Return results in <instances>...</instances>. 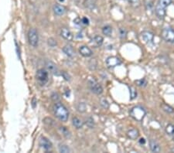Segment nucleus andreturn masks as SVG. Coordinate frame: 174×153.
Returning a JSON list of instances; mask_svg holds the SVG:
<instances>
[{
    "label": "nucleus",
    "instance_id": "7c9ffc66",
    "mask_svg": "<svg viewBox=\"0 0 174 153\" xmlns=\"http://www.w3.org/2000/svg\"><path fill=\"white\" fill-rule=\"evenodd\" d=\"M61 75L63 76V77L64 78L65 81H71V76H70V75L68 74V73H66L65 71L62 72Z\"/></svg>",
    "mask_w": 174,
    "mask_h": 153
},
{
    "label": "nucleus",
    "instance_id": "9b49d317",
    "mask_svg": "<svg viewBox=\"0 0 174 153\" xmlns=\"http://www.w3.org/2000/svg\"><path fill=\"white\" fill-rule=\"evenodd\" d=\"M60 35H61V36L64 39H65L68 41H72L73 39H74V36H73L72 33L67 28L62 29L61 31H60Z\"/></svg>",
    "mask_w": 174,
    "mask_h": 153
},
{
    "label": "nucleus",
    "instance_id": "1a4fd4ad",
    "mask_svg": "<svg viewBox=\"0 0 174 153\" xmlns=\"http://www.w3.org/2000/svg\"><path fill=\"white\" fill-rule=\"evenodd\" d=\"M39 145H40L44 149H45L46 151H50V150H51L52 147H53L51 142L45 137L40 138V139H39Z\"/></svg>",
    "mask_w": 174,
    "mask_h": 153
},
{
    "label": "nucleus",
    "instance_id": "20e7f679",
    "mask_svg": "<svg viewBox=\"0 0 174 153\" xmlns=\"http://www.w3.org/2000/svg\"><path fill=\"white\" fill-rule=\"evenodd\" d=\"M88 87L91 91L96 94H101L103 92V88L95 78H90L88 80Z\"/></svg>",
    "mask_w": 174,
    "mask_h": 153
},
{
    "label": "nucleus",
    "instance_id": "dca6fc26",
    "mask_svg": "<svg viewBox=\"0 0 174 153\" xmlns=\"http://www.w3.org/2000/svg\"><path fill=\"white\" fill-rule=\"evenodd\" d=\"M46 66H47V68L48 69L51 73H53V74H58V69L54 63L51 62V61H48V62L46 64Z\"/></svg>",
    "mask_w": 174,
    "mask_h": 153
},
{
    "label": "nucleus",
    "instance_id": "a878e982",
    "mask_svg": "<svg viewBox=\"0 0 174 153\" xmlns=\"http://www.w3.org/2000/svg\"><path fill=\"white\" fill-rule=\"evenodd\" d=\"M77 110L80 112H85L86 111V105H85V103H83V102L79 103L78 105H77Z\"/></svg>",
    "mask_w": 174,
    "mask_h": 153
},
{
    "label": "nucleus",
    "instance_id": "473e14b6",
    "mask_svg": "<svg viewBox=\"0 0 174 153\" xmlns=\"http://www.w3.org/2000/svg\"><path fill=\"white\" fill-rule=\"evenodd\" d=\"M145 142H146V141H145L144 139H141L139 140V143L140 144H145Z\"/></svg>",
    "mask_w": 174,
    "mask_h": 153
},
{
    "label": "nucleus",
    "instance_id": "f704fd0d",
    "mask_svg": "<svg viewBox=\"0 0 174 153\" xmlns=\"http://www.w3.org/2000/svg\"><path fill=\"white\" fill-rule=\"evenodd\" d=\"M60 2H63V1H64V0H60Z\"/></svg>",
    "mask_w": 174,
    "mask_h": 153
},
{
    "label": "nucleus",
    "instance_id": "ddd939ff",
    "mask_svg": "<svg viewBox=\"0 0 174 153\" xmlns=\"http://www.w3.org/2000/svg\"><path fill=\"white\" fill-rule=\"evenodd\" d=\"M103 41H104L103 37L101 36H99V35H97V36H95L92 39H91V44L93 46V47L97 48V47H101V46L102 45V43H103Z\"/></svg>",
    "mask_w": 174,
    "mask_h": 153
},
{
    "label": "nucleus",
    "instance_id": "4468645a",
    "mask_svg": "<svg viewBox=\"0 0 174 153\" xmlns=\"http://www.w3.org/2000/svg\"><path fill=\"white\" fill-rule=\"evenodd\" d=\"M53 13L56 15V16H62L66 12V9H65L64 6L61 5H58V4H56V5L53 6Z\"/></svg>",
    "mask_w": 174,
    "mask_h": 153
},
{
    "label": "nucleus",
    "instance_id": "393cba45",
    "mask_svg": "<svg viewBox=\"0 0 174 153\" xmlns=\"http://www.w3.org/2000/svg\"><path fill=\"white\" fill-rule=\"evenodd\" d=\"M128 1L132 7L137 8L140 6V0H128Z\"/></svg>",
    "mask_w": 174,
    "mask_h": 153
},
{
    "label": "nucleus",
    "instance_id": "7ed1b4c3",
    "mask_svg": "<svg viewBox=\"0 0 174 153\" xmlns=\"http://www.w3.org/2000/svg\"><path fill=\"white\" fill-rule=\"evenodd\" d=\"M129 115L137 122H142L146 115V111L143 107L135 106L129 111Z\"/></svg>",
    "mask_w": 174,
    "mask_h": 153
},
{
    "label": "nucleus",
    "instance_id": "2eb2a0df",
    "mask_svg": "<svg viewBox=\"0 0 174 153\" xmlns=\"http://www.w3.org/2000/svg\"><path fill=\"white\" fill-rule=\"evenodd\" d=\"M149 146H150V149L152 152L158 153L161 151V148H160V145L153 139H151L149 141Z\"/></svg>",
    "mask_w": 174,
    "mask_h": 153
},
{
    "label": "nucleus",
    "instance_id": "a211bd4d",
    "mask_svg": "<svg viewBox=\"0 0 174 153\" xmlns=\"http://www.w3.org/2000/svg\"><path fill=\"white\" fill-rule=\"evenodd\" d=\"M63 52L69 57H73L74 56V50L71 45H66L63 47Z\"/></svg>",
    "mask_w": 174,
    "mask_h": 153
},
{
    "label": "nucleus",
    "instance_id": "5701e85b",
    "mask_svg": "<svg viewBox=\"0 0 174 153\" xmlns=\"http://www.w3.org/2000/svg\"><path fill=\"white\" fill-rule=\"evenodd\" d=\"M85 124L87 125V126L90 128H94V119L92 118H88L86 119V122Z\"/></svg>",
    "mask_w": 174,
    "mask_h": 153
},
{
    "label": "nucleus",
    "instance_id": "c85d7f7f",
    "mask_svg": "<svg viewBox=\"0 0 174 153\" xmlns=\"http://www.w3.org/2000/svg\"><path fill=\"white\" fill-rule=\"evenodd\" d=\"M119 32H120V37H121L122 39H124V38L126 37V35H127V31H126V29L121 28V29H120Z\"/></svg>",
    "mask_w": 174,
    "mask_h": 153
},
{
    "label": "nucleus",
    "instance_id": "2f4dec72",
    "mask_svg": "<svg viewBox=\"0 0 174 153\" xmlns=\"http://www.w3.org/2000/svg\"><path fill=\"white\" fill-rule=\"evenodd\" d=\"M81 23L85 24V25H88L89 24V19L86 17H83L81 19Z\"/></svg>",
    "mask_w": 174,
    "mask_h": 153
},
{
    "label": "nucleus",
    "instance_id": "412c9836",
    "mask_svg": "<svg viewBox=\"0 0 174 153\" xmlns=\"http://www.w3.org/2000/svg\"><path fill=\"white\" fill-rule=\"evenodd\" d=\"M102 33L104 35L107 36H110L112 33V28L110 26H105V27H103L102 29Z\"/></svg>",
    "mask_w": 174,
    "mask_h": 153
},
{
    "label": "nucleus",
    "instance_id": "0eeeda50",
    "mask_svg": "<svg viewBox=\"0 0 174 153\" xmlns=\"http://www.w3.org/2000/svg\"><path fill=\"white\" fill-rule=\"evenodd\" d=\"M121 64L122 60L117 56H108L106 60V65L108 68H114V67L121 65Z\"/></svg>",
    "mask_w": 174,
    "mask_h": 153
},
{
    "label": "nucleus",
    "instance_id": "f257e3e1",
    "mask_svg": "<svg viewBox=\"0 0 174 153\" xmlns=\"http://www.w3.org/2000/svg\"><path fill=\"white\" fill-rule=\"evenodd\" d=\"M53 112L55 116L61 122H66L69 118V111L62 103L57 102L53 106Z\"/></svg>",
    "mask_w": 174,
    "mask_h": 153
},
{
    "label": "nucleus",
    "instance_id": "39448f33",
    "mask_svg": "<svg viewBox=\"0 0 174 153\" xmlns=\"http://www.w3.org/2000/svg\"><path fill=\"white\" fill-rule=\"evenodd\" d=\"M161 36L165 41L173 43H174V30L172 28L163 29L161 33Z\"/></svg>",
    "mask_w": 174,
    "mask_h": 153
},
{
    "label": "nucleus",
    "instance_id": "c756f323",
    "mask_svg": "<svg viewBox=\"0 0 174 153\" xmlns=\"http://www.w3.org/2000/svg\"><path fill=\"white\" fill-rule=\"evenodd\" d=\"M48 44L50 45V47H54L55 46H56V41L53 38H50L48 39Z\"/></svg>",
    "mask_w": 174,
    "mask_h": 153
},
{
    "label": "nucleus",
    "instance_id": "72a5a7b5",
    "mask_svg": "<svg viewBox=\"0 0 174 153\" xmlns=\"http://www.w3.org/2000/svg\"><path fill=\"white\" fill-rule=\"evenodd\" d=\"M170 136H172V139H173V141H174V128H173V131H172V133H171Z\"/></svg>",
    "mask_w": 174,
    "mask_h": 153
},
{
    "label": "nucleus",
    "instance_id": "6ab92c4d",
    "mask_svg": "<svg viewBox=\"0 0 174 153\" xmlns=\"http://www.w3.org/2000/svg\"><path fill=\"white\" fill-rule=\"evenodd\" d=\"M72 123H73V125H74V126L77 129H80V128H83V125H84L83 122H82L80 118H77V117L73 118Z\"/></svg>",
    "mask_w": 174,
    "mask_h": 153
},
{
    "label": "nucleus",
    "instance_id": "f3484780",
    "mask_svg": "<svg viewBox=\"0 0 174 153\" xmlns=\"http://www.w3.org/2000/svg\"><path fill=\"white\" fill-rule=\"evenodd\" d=\"M139 135V132L138 130L135 129V128L129 130V131H128L127 132L128 138L132 139V140H135V139H138Z\"/></svg>",
    "mask_w": 174,
    "mask_h": 153
},
{
    "label": "nucleus",
    "instance_id": "f8f14e48",
    "mask_svg": "<svg viewBox=\"0 0 174 153\" xmlns=\"http://www.w3.org/2000/svg\"><path fill=\"white\" fill-rule=\"evenodd\" d=\"M79 52H80L81 54L82 55L85 57H89V56H92L93 52L89 47H88L87 46H81V47L79 48Z\"/></svg>",
    "mask_w": 174,
    "mask_h": 153
},
{
    "label": "nucleus",
    "instance_id": "aec40b11",
    "mask_svg": "<svg viewBox=\"0 0 174 153\" xmlns=\"http://www.w3.org/2000/svg\"><path fill=\"white\" fill-rule=\"evenodd\" d=\"M161 108L163 111H166V112L168 113V114H172V113L174 112L173 108H172L171 106H169V105H167V104H165V103L162 104Z\"/></svg>",
    "mask_w": 174,
    "mask_h": 153
},
{
    "label": "nucleus",
    "instance_id": "cd10ccee",
    "mask_svg": "<svg viewBox=\"0 0 174 153\" xmlns=\"http://www.w3.org/2000/svg\"><path fill=\"white\" fill-rule=\"evenodd\" d=\"M135 84L139 87H146L147 85V81H146V79H141V80L136 81Z\"/></svg>",
    "mask_w": 174,
    "mask_h": 153
},
{
    "label": "nucleus",
    "instance_id": "f03ea898",
    "mask_svg": "<svg viewBox=\"0 0 174 153\" xmlns=\"http://www.w3.org/2000/svg\"><path fill=\"white\" fill-rule=\"evenodd\" d=\"M172 3V0H159L155 6V14L160 19H163L166 15V8Z\"/></svg>",
    "mask_w": 174,
    "mask_h": 153
},
{
    "label": "nucleus",
    "instance_id": "423d86ee",
    "mask_svg": "<svg viewBox=\"0 0 174 153\" xmlns=\"http://www.w3.org/2000/svg\"><path fill=\"white\" fill-rule=\"evenodd\" d=\"M28 40L29 43L33 47H36L39 42V36L38 33L35 29H30L28 33Z\"/></svg>",
    "mask_w": 174,
    "mask_h": 153
},
{
    "label": "nucleus",
    "instance_id": "4be33fe9",
    "mask_svg": "<svg viewBox=\"0 0 174 153\" xmlns=\"http://www.w3.org/2000/svg\"><path fill=\"white\" fill-rule=\"evenodd\" d=\"M129 91H130V98L133 100L137 97V91L134 87H129Z\"/></svg>",
    "mask_w": 174,
    "mask_h": 153
},
{
    "label": "nucleus",
    "instance_id": "9d476101",
    "mask_svg": "<svg viewBox=\"0 0 174 153\" xmlns=\"http://www.w3.org/2000/svg\"><path fill=\"white\" fill-rule=\"evenodd\" d=\"M142 37H143V40L148 44L153 43L154 39V34L149 31H143L142 33Z\"/></svg>",
    "mask_w": 174,
    "mask_h": 153
},
{
    "label": "nucleus",
    "instance_id": "b1692460",
    "mask_svg": "<svg viewBox=\"0 0 174 153\" xmlns=\"http://www.w3.org/2000/svg\"><path fill=\"white\" fill-rule=\"evenodd\" d=\"M59 151H60V152H64V153H68V152H70V148H68L67 145H60V146H59Z\"/></svg>",
    "mask_w": 174,
    "mask_h": 153
},
{
    "label": "nucleus",
    "instance_id": "6e6552de",
    "mask_svg": "<svg viewBox=\"0 0 174 153\" xmlns=\"http://www.w3.org/2000/svg\"><path fill=\"white\" fill-rule=\"evenodd\" d=\"M36 78L39 82L45 84L48 81V72L44 69H39L36 72Z\"/></svg>",
    "mask_w": 174,
    "mask_h": 153
},
{
    "label": "nucleus",
    "instance_id": "bb28decb",
    "mask_svg": "<svg viewBox=\"0 0 174 153\" xmlns=\"http://www.w3.org/2000/svg\"><path fill=\"white\" fill-rule=\"evenodd\" d=\"M101 105L102 106V108H105V109H108L109 108V103L105 98L101 99Z\"/></svg>",
    "mask_w": 174,
    "mask_h": 153
}]
</instances>
